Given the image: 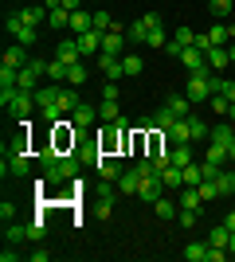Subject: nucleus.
Segmentation results:
<instances>
[{
    "mask_svg": "<svg viewBox=\"0 0 235 262\" xmlns=\"http://www.w3.org/2000/svg\"><path fill=\"white\" fill-rule=\"evenodd\" d=\"M78 172H82V157L78 153H63L59 164L44 168V180L47 184H63V180H78Z\"/></svg>",
    "mask_w": 235,
    "mask_h": 262,
    "instance_id": "f257e3e1",
    "label": "nucleus"
},
{
    "mask_svg": "<svg viewBox=\"0 0 235 262\" xmlns=\"http://www.w3.org/2000/svg\"><path fill=\"white\" fill-rule=\"evenodd\" d=\"M4 28H8V35L16 39V43L32 47L35 39H39V28H28V24L20 20V12H8V20H4Z\"/></svg>",
    "mask_w": 235,
    "mask_h": 262,
    "instance_id": "f03ea898",
    "label": "nucleus"
},
{
    "mask_svg": "<svg viewBox=\"0 0 235 262\" xmlns=\"http://www.w3.org/2000/svg\"><path fill=\"white\" fill-rule=\"evenodd\" d=\"M98 71L106 75V82H118V78H125V63H122V55H106V51H98Z\"/></svg>",
    "mask_w": 235,
    "mask_h": 262,
    "instance_id": "7ed1b4c3",
    "label": "nucleus"
},
{
    "mask_svg": "<svg viewBox=\"0 0 235 262\" xmlns=\"http://www.w3.org/2000/svg\"><path fill=\"white\" fill-rule=\"evenodd\" d=\"M161 192H165V180H161V172H153V176H145V180H141L137 200H141V204H157V200H161Z\"/></svg>",
    "mask_w": 235,
    "mask_h": 262,
    "instance_id": "20e7f679",
    "label": "nucleus"
},
{
    "mask_svg": "<svg viewBox=\"0 0 235 262\" xmlns=\"http://www.w3.org/2000/svg\"><path fill=\"white\" fill-rule=\"evenodd\" d=\"M180 63L188 67V75H204V71H208V55H204L200 47H184V51H180Z\"/></svg>",
    "mask_w": 235,
    "mask_h": 262,
    "instance_id": "39448f33",
    "label": "nucleus"
},
{
    "mask_svg": "<svg viewBox=\"0 0 235 262\" xmlns=\"http://www.w3.org/2000/svg\"><path fill=\"white\" fill-rule=\"evenodd\" d=\"M114 196H118V184H110V180H102V188H98V200H94V211H98L102 219L114 211Z\"/></svg>",
    "mask_w": 235,
    "mask_h": 262,
    "instance_id": "423d86ee",
    "label": "nucleus"
},
{
    "mask_svg": "<svg viewBox=\"0 0 235 262\" xmlns=\"http://www.w3.org/2000/svg\"><path fill=\"white\" fill-rule=\"evenodd\" d=\"M165 141H168V145H184V141H192V114H188V118H180V121H173V125H168Z\"/></svg>",
    "mask_w": 235,
    "mask_h": 262,
    "instance_id": "0eeeda50",
    "label": "nucleus"
},
{
    "mask_svg": "<svg viewBox=\"0 0 235 262\" xmlns=\"http://www.w3.org/2000/svg\"><path fill=\"white\" fill-rule=\"evenodd\" d=\"M32 110H35V94H28V90H16V98L8 102V114L24 121L28 114H32Z\"/></svg>",
    "mask_w": 235,
    "mask_h": 262,
    "instance_id": "6e6552de",
    "label": "nucleus"
},
{
    "mask_svg": "<svg viewBox=\"0 0 235 262\" xmlns=\"http://www.w3.org/2000/svg\"><path fill=\"white\" fill-rule=\"evenodd\" d=\"M75 39H78L82 59H98V51H102V32H82V35H75Z\"/></svg>",
    "mask_w": 235,
    "mask_h": 262,
    "instance_id": "1a4fd4ad",
    "label": "nucleus"
},
{
    "mask_svg": "<svg viewBox=\"0 0 235 262\" xmlns=\"http://www.w3.org/2000/svg\"><path fill=\"white\" fill-rule=\"evenodd\" d=\"M141 180H145V176L137 172V168H125V172L118 176V192H122V196H137V192H141Z\"/></svg>",
    "mask_w": 235,
    "mask_h": 262,
    "instance_id": "9d476101",
    "label": "nucleus"
},
{
    "mask_svg": "<svg viewBox=\"0 0 235 262\" xmlns=\"http://www.w3.org/2000/svg\"><path fill=\"white\" fill-rule=\"evenodd\" d=\"M94 164H98V176H102V180H110V184H118V176L125 172V164L114 161V157H98Z\"/></svg>",
    "mask_w": 235,
    "mask_h": 262,
    "instance_id": "9b49d317",
    "label": "nucleus"
},
{
    "mask_svg": "<svg viewBox=\"0 0 235 262\" xmlns=\"http://www.w3.org/2000/svg\"><path fill=\"white\" fill-rule=\"evenodd\" d=\"M28 63H32V55H28L24 43H8L4 47V67H16V71H20V67H28Z\"/></svg>",
    "mask_w": 235,
    "mask_h": 262,
    "instance_id": "f8f14e48",
    "label": "nucleus"
},
{
    "mask_svg": "<svg viewBox=\"0 0 235 262\" xmlns=\"http://www.w3.org/2000/svg\"><path fill=\"white\" fill-rule=\"evenodd\" d=\"M16 12H20V20L28 24V28H39V24L47 20V8H44V4H20Z\"/></svg>",
    "mask_w": 235,
    "mask_h": 262,
    "instance_id": "ddd939ff",
    "label": "nucleus"
},
{
    "mask_svg": "<svg viewBox=\"0 0 235 262\" xmlns=\"http://www.w3.org/2000/svg\"><path fill=\"white\" fill-rule=\"evenodd\" d=\"M98 121H102V125L122 121V106H118V98H102V102H98Z\"/></svg>",
    "mask_w": 235,
    "mask_h": 262,
    "instance_id": "4468645a",
    "label": "nucleus"
},
{
    "mask_svg": "<svg viewBox=\"0 0 235 262\" xmlns=\"http://www.w3.org/2000/svg\"><path fill=\"white\" fill-rule=\"evenodd\" d=\"M125 32H102V51L106 55H125Z\"/></svg>",
    "mask_w": 235,
    "mask_h": 262,
    "instance_id": "2eb2a0df",
    "label": "nucleus"
},
{
    "mask_svg": "<svg viewBox=\"0 0 235 262\" xmlns=\"http://www.w3.org/2000/svg\"><path fill=\"white\" fill-rule=\"evenodd\" d=\"M71 32H75V35H82V32H94V12H87V8L71 12Z\"/></svg>",
    "mask_w": 235,
    "mask_h": 262,
    "instance_id": "dca6fc26",
    "label": "nucleus"
},
{
    "mask_svg": "<svg viewBox=\"0 0 235 262\" xmlns=\"http://www.w3.org/2000/svg\"><path fill=\"white\" fill-rule=\"evenodd\" d=\"M55 55L63 59V63H82V51H78V39H59Z\"/></svg>",
    "mask_w": 235,
    "mask_h": 262,
    "instance_id": "f3484780",
    "label": "nucleus"
},
{
    "mask_svg": "<svg viewBox=\"0 0 235 262\" xmlns=\"http://www.w3.org/2000/svg\"><path fill=\"white\" fill-rule=\"evenodd\" d=\"M71 121H75L78 129H87V125H94V121H98V106H87V102H82V106H78L75 114H71Z\"/></svg>",
    "mask_w": 235,
    "mask_h": 262,
    "instance_id": "a211bd4d",
    "label": "nucleus"
},
{
    "mask_svg": "<svg viewBox=\"0 0 235 262\" xmlns=\"http://www.w3.org/2000/svg\"><path fill=\"white\" fill-rule=\"evenodd\" d=\"M4 157H8V172H12V176H28V172H32L28 153H4Z\"/></svg>",
    "mask_w": 235,
    "mask_h": 262,
    "instance_id": "6ab92c4d",
    "label": "nucleus"
},
{
    "mask_svg": "<svg viewBox=\"0 0 235 262\" xmlns=\"http://www.w3.org/2000/svg\"><path fill=\"white\" fill-rule=\"evenodd\" d=\"M208 141H216V145H224V149H227V145L235 141V125H231V121H227V125H212Z\"/></svg>",
    "mask_w": 235,
    "mask_h": 262,
    "instance_id": "aec40b11",
    "label": "nucleus"
},
{
    "mask_svg": "<svg viewBox=\"0 0 235 262\" xmlns=\"http://www.w3.org/2000/svg\"><path fill=\"white\" fill-rule=\"evenodd\" d=\"M165 110H173L177 118H188V114H192V102H188V94H173V98H165Z\"/></svg>",
    "mask_w": 235,
    "mask_h": 262,
    "instance_id": "412c9836",
    "label": "nucleus"
},
{
    "mask_svg": "<svg viewBox=\"0 0 235 262\" xmlns=\"http://www.w3.org/2000/svg\"><path fill=\"white\" fill-rule=\"evenodd\" d=\"M208 67H212V71H224L227 63H231V55H227V47H208Z\"/></svg>",
    "mask_w": 235,
    "mask_h": 262,
    "instance_id": "4be33fe9",
    "label": "nucleus"
},
{
    "mask_svg": "<svg viewBox=\"0 0 235 262\" xmlns=\"http://www.w3.org/2000/svg\"><path fill=\"white\" fill-rule=\"evenodd\" d=\"M231 243V227L227 223H216L212 231H208V247H227Z\"/></svg>",
    "mask_w": 235,
    "mask_h": 262,
    "instance_id": "5701e85b",
    "label": "nucleus"
},
{
    "mask_svg": "<svg viewBox=\"0 0 235 262\" xmlns=\"http://www.w3.org/2000/svg\"><path fill=\"white\" fill-rule=\"evenodd\" d=\"M216 188H220V196H235V168H220Z\"/></svg>",
    "mask_w": 235,
    "mask_h": 262,
    "instance_id": "b1692460",
    "label": "nucleus"
},
{
    "mask_svg": "<svg viewBox=\"0 0 235 262\" xmlns=\"http://www.w3.org/2000/svg\"><path fill=\"white\" fill-rule=\"evenodd\" d=\"M59 106H63V114H75V110L82 106V98L75 94V86H67V82H63V94H59Z\"/></svg>",
    "mask_w": 235,
    "mask_h": 262,
    "instance_id": "393cba45",
    "label": "nucleus"
},
{
    "mask_svg": "<svg viewBox=\"0 0 235 262\" xmlns=\"http://www.w3.org/2000/svg\"><path fill=\"white\" fill-rule=\"evenodd\" d=\"M192 161H196V153H192V141L173 145V164H177V168H184V164H192Z\"/></svg>",
    "mask_w": 235,
    "mask_h": 262,
    "instance_id": "a878e982",
    "label": "nucleus"
},
{
    "mask_svg": "<svg viewBox=\"0 0 235 262\" xmlns=\"http://www.w3.org/2000/svg\"><path fill=\"white\" fill-rule=\"evenodd\" d=\"M180 208H192V211H204V200L196 188H180V200H177Z\"/></svg>",
    "mask_w": 235,
    "mask_h": 262,
    "instance_id": "bb28decb",
    "label": "nucleus"
},
{
    "mask_svg": "<svg viewBox=\"0 0 235 262\" xmlns=\"http://www.w3.org/2000/svg\"><path fill=\"white\" fill-rule=\"evenodd\" d=\"M125 39H130V43H145V39H149V24L145 20H134L130 28H125Z\"/></svg>",
    "mask_w": 235,
    "mask_h": 262,
    "instance_id": "cd10ccee",
    "label": "nucleus"
},
{
    "mask_svg": "<svg viewBox=\"0 0 235 262\" xmlns=\"http://www.w3.org/2000/svg\"><path fill=\"white\" fill-rule=\"evenodd\" d=\"M44 239H47V219L35 215L32 223H28V243H44Z\"/></svg>",
    "mask_w": 235,
    "mask_h": 262,
    "instance_id": "c85d7f7f",
    "label": "nucleus"
},
{
    "mask_svg": "<svg viewBox=\"0 0 235 262\" xmlns=\"http://www.w3.org/2000/svg\"><path fill=\"white\" fill-rule=\"evenodd\" d=\"M122 63H125V78H137L141 75V71H145V59H141V55H122Z\"/></svg>",
    "mask_w": 235,
    "mask_h": 262,
    "instance_id": "c756f323",
    "label": "nucleus"
},
{
    "mask_svg": "<svg viewBox=\"0 0 235 262\" xmlns=\"http://www.w3.org/2000/svg\"><path fill=\"white\" fill-rule=\"evenodd\" d=\"M67 67L71 63H63V59H51V63H47V78H51V82H67Z\"/></svg>",
    "mask_w": 235,
    "mask_h": 262,
    "instance_id": "7c9ffc66",
    "label": "nucleus"
},
{
    "mask_svg": "<svg viewBox=\"0 0 235 262\" xmlns=\"http://www.w3.org/2000/svg\"><path fill=\"white\" fill-rule=\"evenodd\" d=\"M180 172H184V188H196V184L204 180V164H196V161H192V164H184Z\"/></svg>",
    "mask_w": 235,
    "mask_h": 262,
    "instance_id": "2f4dec72",
    "label": "nucleus"
},
{
    "mask_svg": "<svg viewBox=\"0 0 235 262\" xmlns=\"http://www.w3.org/2000/svg\"><path fill=\"white\" fill-rule=\"evenodd\" d=\"M47 24L63 32V28H71V12H67V8H51V12H47Z\"/></svg>",
    "mask_w": 235,
    "mask_h": 262,
    "instance_id": "473e14b6",
    "label": "nucleus"
},
{
    "mask_svg": "<svg viewBox=\"0 0 235 262\" xmlns=\"http://www.w3.org/2000/svg\"><path fill=\"white\" fill-rule=\"evenodd\" d=\"M87 75H90V71H87L82 63H71V67H67V86H82V82H87Z\"/></svg>",
    "mask_w": 235,
    "mask_h": 262,
    "instance_id": "72a5a7b5",
    "label": "nucleus"
},
{
    "mask_svg": "<svg viewBox=\"0 0 235 262\" xmlns=\"http://www.w3.org/2000/svg\"><path fill=\"white\" fill-rule=\"evenodd\" d=\"M153 208H157V215H161V219H177L180 215V204H173V200H165V196L157 200Z\"/></svg>",
    "mask_w": 235,
    "mask_h": 262,
    "instance_id": "f704fd0d",
    "label": "nucleus"
},
{
    "mask_svg": "<svg viewBox=\"0 0 235 262\" xmlns=\"http://www.w3.org/2000/svg\"><path fill=\"white\" fill-rule=\"evenodd\" d=\"M20 239H28V227H24V223H4V243H20Z\"/></svg>",
    "mask_w": 235,
    "mask_h": 262,
    "instance_id": "c9c22d12",
    "label": "nucleus"
},
{
    "mask_svg": "<svg viewBox=\"0 0 235 262\" xmlns=\"http://www.w3.org/2000/svg\"><path fill=\"white\" fill-rule=\"evenodd\" d=\"M161 180H165V188H184V172H180L177 164H168L165 172H161Z\"/></svg>",
    "mask_w": 235,
    "mask_h": 262,
    "instance_id": "e433bc0d",
    "label": "nucleus"
},
{
    "mask_svg": "<svg viewBox=\"0 0 235 262\" xmlns=\"http://www.w3.org/2000/svg\"><path fill=\"white\" fill-rule=\"evenodd\" d=\"M184 258L188 262H208V243H188V247H184Z\"/></svg>",
    "mask_w": 235,
    "mask_h": 262,
    "instance_id": "4c0bfd02",
    "label": "nucleus"
},
{
    "mask_svg": "<svg viewBox=\"0 0 235 262\" xmlns=\"http://www.w3.org/2000/svg\"><path fill=\"white\" fill-rule=\"evenodd\" d=\"M208 8H212L216 20H227V16H231V8H235V0H208Z\"/></svg>",
    "mask_w": 235,
    "mask_h": 262,
    "instance_id": "58836bf2",
    "label": "nucleus"
},
{
    "mask_svg": "<svg viewBox=\"0 0 235 262\" xmlns=\"http://www.w3.org/2000/svg\"><path fill=\"white\" fill-rule=\"evenodd\" d=\"M204 161H208V164H224L227 161V149H224V145H208V153H204Z\"/></svg>",
    "mask_w": 235,
    "mask_h": 262,
    "instance_id": "ea45409f",
    "label": "nucleus"
},
{
    "mask_svg": "<svg viewBox=\"0 0 235 262\" xmlns=\"http://www.w3.org/2000/svg\"><path fill=\"white\" fill-rule=\"evenodd\" d=\"M196 192H200V200H204V204L220 196V188H216V180H200V184H196Z\"/></svg>",
    "mask_w": 235,
    "mask_h": 262,
    "instance_id": "a19ab883",
    "label": "nucleus"
},
{
    "mask_svg": "<svg viewBox=\"0 0 235 262\" xmlns=\"http://www.w3.org/2000/svg\"><path fill=\"white\" fill-rule=\"evenodd\" d=\"M173 39H177L180 47H196V32H192V28H177V32H173Z\"/></svg>",
    "mask_w": 235,
    "mask_h": 262,
    "instance_id": "79ce46f5",
    "label": "nucleus"
},
{
    "mask_svg": "<svg viewBox=\"0 0 235 262\" xmlns=\"http://www.w3.org/2000/svg\"><path fill=\"white\" fill-rule=\"evenodd\" d=\"M208 106H212L220 118H227V110H231V98H227V94H212V102H208Z\"/></svg>",
    "mask_w": 235,
    "mask_h": 262,
    "instance_id": "37998d69",
    "label": "nucleus"
},
{
    "mask_svg": "<svg viewBox=\"0 0 235 262\" xmlns=\"http://www.w3.org/2000/svg\"><path fill=\"white\" fill-rule=\"evenodd\" d=\"M110 28H114L110 12H106V8H98V12H94V32H110Z\"/></svg>",
    "mask_w": 235,
    "mask_h": 262,
    "instance_id": "c03bdc74",
    "label": "nucleus"
},
{
    "mask_svg": "<svg viewBox=\"0 0 235 262\" xmlns=\"http://www.w3.org/2000/svg\"><path fill=\"white\" fill-rule=\"evenodd\" d=\"M208 133H212V125H204V121L196 118V114H192V141H204Z\"/></svg>",
    "mask_w": 235,
    "mask_h": 262,
    "instance_id": "a18cd8bd",
    "label": "nucleus"
},
{
    "mask_svg": "<svg viewBox=\"0 0 235 262\" xmlns=\"http://www.w3.org/2000/svg\"><path fill=\"white\" fill-rule=\"evenodd\" d=\"M149 47H161V51H165V43H168V35H165V28H153V32H149V39H145Z\"/></svg>",
    "mask_w": 235,
    "mask_h": 262,
    "instance_id": "49530a36",
    "label": "nucleus"
},
{
    "mask_svg": "<svg viewBox=\"0 0 235 262\" xmlns=\"http://www.w3.org/2000/svg\"><path fill=\"white\" fill-rule=\"evenodd\" d=\"M47 258H51V251H44L39 243H35V251H28V262H47Z\"/></svg>",
    "mask_w": 235,
    "mask_h": 262,
    "instance_id": "de8ad7c7",
    "label": "nucleus"
},
{
    "mask_svg": "<svg viewBox=\"0 0 235 262\" xmlns=\"http://www.w3.org/2000/svg\"><path fill=\"white\" fill-rule=\"evenodd\" d=\"M12 215H16V204H12V200H4V204H0V219H4V223H8Z\"/></svg>",
    "mask_w": 235,
    "mask_h": 262,
    "instance_id": "09e8293b",
    "label": "nucleus"
},
{
    "mask_svg": "<svg viewBox=\"0 0 235 262\" xmlns=\"http://www.w3.org/2000/svg\"><path fill=\"white\" fill-rule=\"evenodd\" d=\"M180 51H184V47H180L177 39H168V43H165V55H168V59H180Z\"/></svg>",
    "mask_w": 235,
    "mask_h": 262,
    "instance_id": "8fccbe9b",
    "label": "nucleus"
},
{
    "mask_svg": "<svg viewBox=\"0 0 235 262\" xmlns=\"http://www.w3.org/2000/svg\"><path fill=\"white\" fill-rule=\"evenodd\" d=\"M141 20L149 24V32H153V28H165V24H161V16H157V12H145V16H141Z\"/></svg>",
    "mask_w": 235,
    "mask_h": 262,
    "instance_id": "3c124183",
    "label": "nucleus"
},
{
    "mask_svg": "<svg viewBox=\"0 0 235 262\" xmlns=\"http://www.w3.org/2000/svg\"><path fill=\"white\" fill-rule=\"evenodd\" d=\"M16 258H20V254L12 251V243H4V251H0V262H16Z\"/></svg>",
    "mask_w": 235,
    "mask_h": 262,
    "instance_id": "603ef678",
    "label": "nucleus"
},
{
    "mask_svg": "<svg viewBox=\"0 0 235 262\" xmlns=\"http://www.w3.org/2000/svg\"><path fill=\"white\" fill-rule=\"evenodd\" d=\"M220 94H227V98L235 102V78H224V86H220Z\"/></svg>",
    "mask_w": 235,
    "mask_h": 262,
    "instance_id": "864d4df0",
    "label": "nucleus"
},
{
    "mask_svg": "<svg viewBox=\"0 0 235 262\" xmlns=\"http://www.w3.org/2000/svg\"><path fill=\"white\" fill-rule=\"evenodd\" d=\"M118 94H122V90H118V82H106V86H102V98H118Z\"/></svg>",
    "mask_w": 235,
    "mask_h": 262,
    "instance_id": "5fc2aeb1",
    "label": "nucleus"
},
{
    "mask_svg": "<svg viewBox=\"0 0 235 262\" xmlns=\"http://www.w3.org/2000/svg\"><path fill=\"white\" fill-rule=\"evenodd\" d=\"M196 47H200V51H208V47H212V39H208V32H196Z\"/></svg>",
    "mask_w": 235,
    "mask_h": 262,
    "instance_id": "6e6d98bb",
    "label": "nucleus"
},
{
    "mask_svg": "<svg viewBox=\"0 0 235 262\" xmlns=\"http://www.w3.org/2000/svg\"><path fill=\"white\" fill-rule=\"evenodd\" d=\"M63 8H67V12H78V8H82V0H63Z\"/></svg>",
    "mask_w": 235,
    "mask_h": 262,
    "instance_id": "4d7b16f0",
    "label": "nucleus"
},
{
    "mask_svg": "<svg viewBox=\"0 0 235 262\" xmlns=\"http://www.w3.org/2000/svg\"><path fill=\"white\" fill-rule=\"evenodd\" d=\"M224 223H227V227L235 231V211H227V215H224Z\"/></svg>",
    "mask_w": 235,
    "mask_h": 262,
    "instance_id": "13d9d810",
    "label": "nucleus"
},
{
    "mask_svg": "<svg viewBox=\"0 0 235 262\" xmlns=\"http://www.w3.org/2000/svg\"><path fill=\"white\" fill-rule=\"evenodd\" d=\"M227 161H235V141H231V145H227Z\"/></svg>",
    "mask_w": 235,
    "mask_h": 262,
    "instance_id": "bf43d9fd",
    "label": "nucleus"
},
{
    "mask_svg": "<svg viewBox=\"0 0 235 262\" xmlns=\"http://www.w3.org/2000/svg\"><path fill=\"white\" fill-rule=\"evenodd\" d=\"M227 121H231V125H235V102H231V110H227Z\"/></svg>",
    "mask_w": 235,
    "mask_h": 262,
    "instance_id": "052dcab7",
    "label": "nucleus"
},
{
    "mask_svg": "<svg viewBox=\"0 0 235 262\" xmlns=\"http://www.w3.org/2000/svg\"><path fill=\"white\" fill-rule=\"evenodd\" d=\"M227 55H231V63H235V39H231V43H227Z\"/></svg>",
    "mask_w": 235,
    "mask_h": 262,
    "instance_id": "680f3d73",
    "label": "nucleus"
},
{
    "mask_svg": "<svg viewBox=\"0 0 235 262\" xmlns=\"http://www.w3.org/2000/svg\"><path fill=\"white\" fill-rule=\"evenodd\" d=\"M227 251H231V254H235V231H231V243H227Z\"/></svg>",
    "mask_w": 235,
    "mask_h": 262,
    "instance_id": "e2e57ef3",
    "label": "nucleus"
}]
</instances>
